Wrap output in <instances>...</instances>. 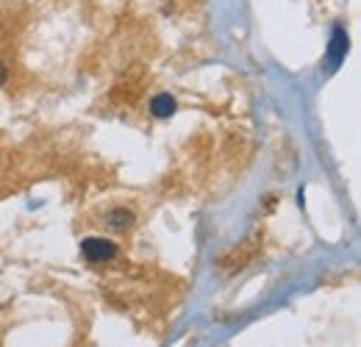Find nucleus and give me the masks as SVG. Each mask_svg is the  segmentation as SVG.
<instances>
[{
	"label": "nucleus",
	"instance_id": "f257e3e1",
	"mask_svg": "<svg viewBox=\"0 0 361 347\" xmlns=\"http://www.w3.org/2000/svg\"><path fill=\"white\" fill-rule=\"evenodd\" d=\"M81 250H84L87 261L98 264V261H109V258H114L117 245L109 242V239H84V242H81Z\"/></svg>",
	"mask_w": 361,
	"mask_h": 347
},
{
	"label": "nucleus",
	"instance_id": "f03ea898",
	"mask_svg": "<svg viewBox=\"0 0 361 347\" xmlns=\"http://www.w3.org/2000/svg\"><path fill=\"white\" fill-rule=\"evenodd\" d=\"M133 225V214L125 212V208H114V212L109 214V228L114 231H128Z\"/></svg>",
	"mask_w": 361,
	"mask_h": 347
},
{
	"label": "nucleus",
	"instance_id": "7ed1b4c3",
	"mask_svg": "<svg viewBox=\"0 0 361 347\" xmlns=\"http://www.w3.org/2000/svg\"><path fill=\"white\" fill-rule=\"evenodd\" d=\"M151 111H153L156 117H170V114L175 111V100H173L170 95H156L153 103H151Z\"/></svg>",
	"mask_w": 361,
	"mask_h": 347
},
{
	"label": "nucleus",
	"instance_id": "20e7f679",
	"mask_svg": "<svg viewBox=\"0 0 361 347\" xmlns=\"http://www.w3.org/2000/svg\"><path fill=\"white\" fill-rule=\"evenodd\" d=\"M344 53H347V36H344L342 31H333V42H331V64H339Z\"/></svg>",
	"mask_w": 361,
	"mask_h": 347
},
{
	"label": "nucleus",
	"instance_id": "39448f33",
	"mask_svg": "<svg viewBox=\"0 0 361 347\" xmlns=\"http://www.w3.org/2000/svg\"><path fill=\"white\" fill-rule=\"evenodd\" d=\"M3 81H6V67L0 64V84H3Z\"/></svg>",
	"mask_w": 361,
	"mask_h": 347
}]
</instances>
